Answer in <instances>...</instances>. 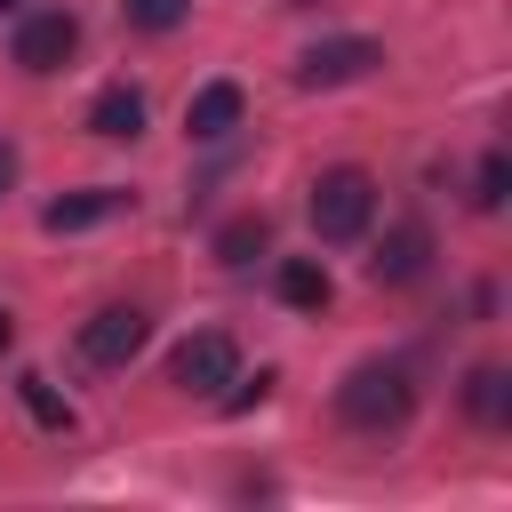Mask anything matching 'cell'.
Wrapping results in <instances>:
<instances>
[{"mask_svg":"<svg viewBox=\"0 0 512 512\" xmlns=\"http://www.w3.org/2000/svg\"><path fill=\"white\" fill-rule=\"evenodd\" d=\"M376 216V176L368 168H320L312 184V232L320 240H360Z\"/></svg>","mask_w":512,"mask_h":512,"instance_id":"obj_2","label":"cell"},{"mask_svg":"<svg viewBox=\"0 0 512 512\" xmlns=\"http://www.w3.org/2000/svg\"><path fill=\"white\" fill-rule=\"evenodd\" d=\"M88 128L104 136V144H128V136H144V96L120 80V88H104L96 104H88Z\"/></svg>","mask_w":512,"mask_h":512,"instance_id":"obj_10","label":"cell"},{"mask_svg":"<svg viewBox=\"0 0 512 512\" xmlns=\"http://www.w3.org/2000/svg\"><path fill=\"white\" fill-rule=\"evenodd\" d=\"M232 384H240V376H232ZM256 400H272V368H256V384L224 392V416H240V408H256Z\"/></svg>","mask_w":512,"mask_h":512,"instance_id":"obj_17","label":"cell"},{"mask_svg":"<svg viewBox=\"0 0 512 512\" xmlns=\"http://www.w3.org/2000/svg\"><path fill=\"white\" fill-rule=\"evenodd\" d=\"M504 184H512V160L488 152V160H480V184H472V208H504Z\"/></svg>","mask_w":512,"mask_h":512,"instance_id":"obj_16","label":"cell"},{"mask_svg":"<svg viewBox=\"0 0 512 512\" xmlns=\"http://www.w3.org/2000/svg\"><path fill=\"white\" fill-rule=\"evenodd\" d=\"M144 336H152V320H144L136 304H104V312L80 328V352H88L96 368H128V360L144 352Z\"/></svg>","mask_w":512,"mask_h":512,"instance_id":"obj_5","label":"cell"},{"mask_svg":"<svg viewBox=\"0 0 512 512\" xmlns=\"http://www.w3.org/2000/svg\"><path fill=\"white\" fill-rule=\"evenodd\" d=\"M24 408H32V416H40L48 432H72V408H64V400L48 392V376H24Z\"/></svg>","mask_w":512,"mask_h":512,"instance_id":"obj_15","label":"cell"},{"mask_svg":"<svg viewBox=\"0 0 512 512\" xmlns=\"http://www.w3.org/2000/svg\"><path fill=\"white\" fill-rule=\"evenodd\" d=\"M72 48H80V24H72L64 8H40V16L16 24V64H24V72H64Z\"/></svg>","mask_w":512,"mask_h":512,"instance_id":"obj_6","label":"cell"},{"mask_svg":"<svg viewBox=\"0 0 512 512\" xmlns=\"http://www.w3.org/2000/svg\"><path fill=\"white\" fill-rule=\"evenodd\" d=\"M432 264V232L424 224H392L384 240H376V256H368V280L376 288H400V280H416Z\"/></svg>","mask_w":512,"mask_h":512,"instance_id":"obj_7","label":"cell"},{"mask_svg":"<svg viewBox=\"0 0 512 512\" xmlns=\"http://www.w3.org/2000/svg\"><path fill=\"white\" fill-rule=\"evenodd\" d=\"M0 8H16V0H0Z\"/></svg>","mask_w":512,"mask_h":512,"instance_id":"obj_20","label":"cell"},{"mask_svg":"<svg viewBox=\"0 0 512 512\" xmlns=\"http://www.w3.org/2000/svg\"><path fill=\"white\" fill-rule=\"evenodd\" d=\"M376 64H384V48L360 40V32H344V40H320V48L296 56V88H344V80H368Z\"/></svg>","mask_w":512,"mask_h":512,"instance_id":"obj_4","label":"cell"},{"mask_svg":"<svg viewBox=\"0 0 512 512\" xmlns=\"http://www.w3.org/2000/svg\"><path fill=\"white\" fill-rule=\"evenodd\" d=\"M232 128H240V88H232V80H208V88L184 104V136L216 144V136H232Z\"/></svg>","mask_w":512,"mask_h":512,"instance_id":"obj_9","label":"cell"},{"mask_svg":"<svg viewBox=\"0 0 512 512\" xmlns=\"http://www.w3.org/2000/svg\"><path fill=\"white\" fill-rule=\"evenodd\" d=\"M328 296H336V280H328L312 256H288V264H280V304H296V312H328Z\"/></svg>","mask_w":512,"mask_h":512,"instance_id":"obj_11","label":"cell"},{"mask_svg":"<svg viewBox=\"0 0 512 512\" xmlns=\"http://www.w3.org/2000/svg\"><path fill=\"white\" fill-rule=\"evenodd\" d=\"M8 344H16V320H8V312H0V352H8Z\"/></svg>","mask_w":512,"mask_h":512,"instance_id":"obj_19","label":"cell"},{"mask_svg":"<svg viewBox=\"0 0 512 512\" xmlns=\"http://www.w3.org/2000/svg\"><path fill=\"white\" fill-rule=\"evenodd\" d=\"M120 16H128L136 32H176V24L192 16V0H120Z\"/></svg>","mask_w":512,"mask_h":512,"instance_id":"obj_14","label":"cell"},{"mask_svg":"<svg viewBox=\"0 0 512 512\" xmlns=\"http://www.w3.org/2000/svg\"><path fill=\"white\" fill-rule=\"evenodd\" d=\"M264 240H272V224H264V216H232V224L216 232V264H248Z\"/></svg>","mask_w":512,"mask_h":512,"instance_id":"obj_13","label":"cell"},{"mask_svg":"<svg viewBox=\"0 0 512 512\" xmlns=\"http://www.w3.org/2000/svg\"><path fill=\"white\" fill-rule=\"evenodd\" d=\"M408 408H416V384H408L400 360H360L336 384V416L352 432H392V424H408Z\"/></svg>","mask_w":512,"mask_h":512,"instance_id":"obj_1","label":"cell"},{"mask_svg":"<svg viewBox=\"0 0 512 512\" xmlns=\"http://www.w3.org/2000/svg\"><path fill=\"white\" fill-rule=\"evenodd\" d=\"M232 376H240V352H232L224 328H200V336H184V344L168 352V384H176V392H200V400H208V392H224Z\"/></svg>","mask_w":512,"mask_h":512,"instance_id":"obj_3","label":"cell"},{"mask_svg":"<svg viewBox=\"0 0 512 512\" xmlns=\"http://www.w3.org/2000/svg\"><path fill=\"white\" fill-rule=\"evenodd\" d=\"M120 208H128L120 184H88V192L48 200V208H40V232H88V224H104V216H120Z\"/></svg>","mask_w":512,"mask_h":512,"instance_id":"obj_8","label":"cell"},{"mask_svg":"<svg viewBox=\"0 0 512 512\" xmlns=\"http://www.w3.org/2000/svg\"><path fill=\"white\" fill-rule=\"evenodd\" d=\"M504 400H512V376H504V368H472V376H464V408H472L480 424H504Z\"/></svg>","mask_w":512,"mask_h":512,"instance_id":"obj_12","label":"cell"},{"mask_svg":"<svg viewBox=\"0 0 512 512\" xmlns=\"http://www.w3.org/2000/svg\"><path fill=\"white\" fill-rule=\"evenodd\" d=\"M8 184H16V144L0 136V192H8Z\"/></svg>","mask_w":512,"mask_h":512,"instance_id":"obj_18","label":"cell"}]
</instances>
